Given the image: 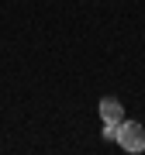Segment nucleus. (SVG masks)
<instances>
[{"label":"nucleus","mask_w":145,"mask_h":155,"mask_svg":"<svg viewBox=\"0 0 145 155\" xmlns=\"http://www.w3.org/2000/svg\"><path fill=\"white\" fill-rule=\"evenodd\" d=\"M117 145L124 152H145V127L138 121H121V127H117Z\"/></svg>","instance_id":"nucleus-1"},{"label":"nucleus","mask_w":145,"mask_h":155,"mask_svg":"<svg viewBox=\"0 0 145 155\" xmlns=\"http://www.w3.org/2000/svg\"><path fill=\"white\" fill-rule=\"evenodd\" d=\"M97 110H100V121H104V124H121V121H124V107H121L117 97H100Z\"/></svg>","instance_id":"nucleus-2"},{"label":"nucleus","mask_w":145,"mask_h":155,"mask_svg":"<svg viewBox=\"0 0 145 155\" xmlns=\"http://www.w3.org/2000/svg\"><path fill=\"white\" fill-rule=\"evenodd\" d=\"M117 127L121 124H104V138L107 141H117Z\"/></svg>","instance_id":"nucleus-3"}]
</instances>
